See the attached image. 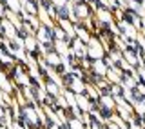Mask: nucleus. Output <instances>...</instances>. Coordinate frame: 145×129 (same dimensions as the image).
<instances>
[{
  "label": "nucleus",
  "mask_w": 145,
  "mask_h": 129,
  "mask_svg": "<svg viewBox=\"0 0 145 129\" xmlns=\"http://www.w3.org/2000/svg\"><path fill=\"white\" fill-rule=\"evenodd\" d=\"M74 15H78V18H85L89 16V7H87V2H76L74 4Z\"/></svg>",
  "instance_id": "1"
},
{
  "label": "nucleus",
  "mask_w": 145,
  "mask_h": 129,
  "mask_svg": "<svg viewBox=\"0 0 145 129\" xmlns=\"http://www.w3.org/2000/svg\"><path fill=\"white\" fill-rule=\"evenodd\" d=\"M94 73L96 75H105V66L102 64V60H94Z\"/></svg>",
  "instance_id": "2"
},
{
  "label": "nucleus",
  "mask_w": 145,
  "mask_h": 129,
  "mask_svg": "<svg viewBox=\"0 0 145 129\" xmlns=\"http://www.w3.org/2000/svg\"><path fill=\"white\" fill-rule=\"evenodd\" d=\"M125 57H127V60L133 64V66L136 64V53L134 51H125Z\"/></svg>",
  "instance_id": "3"
},
{
  "label": "nucleus",
  "mask_w": 145,
  "mask_h": 129,
  "mask_svg": "<svg viewBox=\"0 0 145 129\" xmlns=\"http://www.w3.org/2000/svg\"><path fill=\"white\" fill-rule=\"evenodd\" d=\"M49 62H51V64H60V58H58L54 53H51V55H49Z\"/></svg>",
  "instance_id": "4"
},
{
  "label": "nucleus",
  "mask_w": 145,
  "mask_h": 129,
  "mask_svg": "<svg viewBox=\"0 0 145 129\" xmlns=\"http://www.w3.org/2000/svg\"><path fill=\"white\" fill-rule=\"evenodd\" d=\"M47 87H49V91H51V93H53V95H56V93H58V89H56V86H54V84H53V82H47Z\"/></svg>",
  "instance_id": "5"
},
{
  "label": "nucleus",
  "mask_w": 145,
  "mask_h": 129,
  "mask_svg": "<svg viewBox=\"0 0 145 129\" xmlns=\"http://www.w3.org/2000/svg\"><path fill=\"white\" fill-rule=\"evenodd\" d=\"M7 2H9V6H13L15 9H20V6H18V2H16V0H7Z\"/></svg>",
  "instance_id": "6"
},
{
  "label": "nucleus",
  "mask_w": 145,
  "mask_h": 129,
  "mask_svg": "<svg viewBox=\"0 0 145 129\" xmlns=\"http://www.w3.org/2000/svg\"><path fill=\"white\" fill-rule=\"evenodd\" d=\"M54 2H56L58 6H63V4H65V0H54Z\"/></svg>",
  "instance_id": "7"
},
{
  "label": "nucleus",
  "mask_w": 145,
  "mask_h": 129,
  "mask_svg": "<svg viewBox=\"0 0 145 129\" xmlns=\"http://www.w3.org/2000/svg\"><path fill=\"white\" fill-rule=\"evenodd\" d=\"M2 13H4V6L0 4V16H2Z\"/></svg>",
  "instance_id": "8"
},
{
  "label": "nucleus",
  "mask_w": 145,
  "mask_h": 129,
  "mask_svg": "<svg viewBox=\"0 0 145 129\" xmlns=\"http://www.w3.org/2000/svg\"><path fill=\"white\" fill-rule=\"evenodd\" d=\"M4 118V111H2V107H0V120Z\"/></svg>",
  "instance_id": "9"
}]
</instances>
